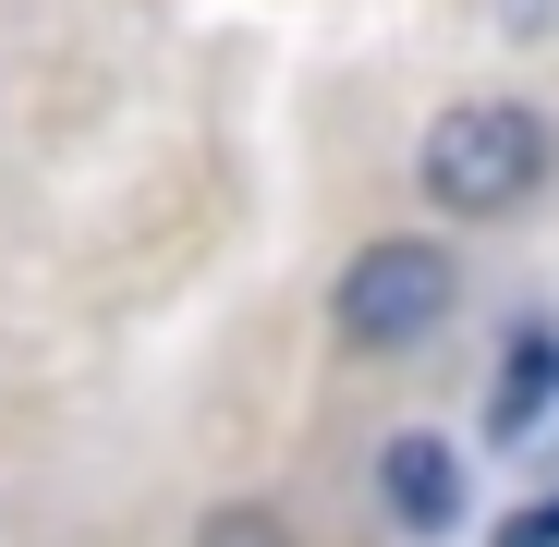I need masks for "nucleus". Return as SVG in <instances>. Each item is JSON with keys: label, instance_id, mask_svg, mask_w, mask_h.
I'll return each instance as SVG.
<instances>
[{"label": "nucleus", "instance_id": "obj_1", "mask_svg": "<svg viewBox=\"0 0 559 547\" xmlns=\"http://www.w3.org/2000/svg\"><path fill=\"white\" fill-rule=\"evenodd\" d=\"M414 170H426V195L450 219H511L535 182H547V122L523 98H462V110L426 122V158Z\"/></svg>", "mask_w": 559, "mask_h": 547}, {"label": "nucleus", "instance_id": "obj_2", "mask_svg": "<svg viewBox=\"0 0 559 547\" xmlns=\"http://www.w3.org/2000/svg\"><path fill=\"white\" fill-rule=\"evenodd\" d=\"M450 293H462V267L438 243H365L341 267V341L353 353H402V341H426L450 317Z\"/></svg>", "mask_w": 559, "mask_h": 547}, {"label": "nucleus", "instance_id": "obj_3", "mask_svg": "<svg viewBox=\"0 0 559 547\" xmlns=\"http://www.w3.org/2000/svg\"><path fill=\"white\" fill-rule=\"evenodd\" d=\"M402 535H450L462 523V463H450V438H390V463H378Z\"/></svg>", "mask_w": 559, "mask_h": 547}, {"label": "nucleus", "instance_id": "obj_4", "mask_svg": "<svg viewBox=\"0 0 559 547\" xmlns=\"http://www.w3.org/2000/svg\"><path fill=\"white\" fill-rule=\"evenodd\" d=\"M547 402H559V329H523V341H511V365H499V390H487V426H499V438H523Z\"/></svg>", "mask_w": 559, "mask_h": 547}, {"label": "nucleus", "instance_id": "obj_5", "mask_svg": "<svg viewBox=\"0 0 559 547\" xmlns=\"http://www.w3.org/2000/svg\"><path fill=\"white\" fill-rule=\"evenodd\" d=\"M195 547H293V523H280V511H207Z\"/></svg>", "mask_w": 559, "mask_h": 547}, {"label": "nucleus", "instance_id": "obj_6", "mask_svg": "<svg viewBox=\"0 0 559 547\" xmlns=\"http://www.w3.org/2000/svg\"><path fill=\"white\" fill-rule=\"evenodd\" d=\"M487 25L523 37V49H547V37H559V0H487Z\"/></svg>", "mask_w": 559, "mask_h": 547}, {"label": "nucleus", "instance_id": "obj_7", "mask_svg": "<svg viewBox=\"0 0 559 547\" xmlns=\"http://www.w3.org/2000/svg\"><path fill=\"white\" fill-rule=\"evenodd\" d=\"M499 547H559V499H535V511H511V523H499Z\"/></svg>", "mask_w": 559, "mask_h": 547}]
</instances>
